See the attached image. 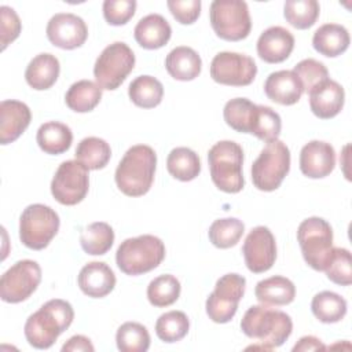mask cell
Listing matches in <instances>:
<instances>
[{
  "mask_svg": "<svg viewBox=\"0 0 352 352\" xmlns=\"http://www.w3.org/2000/svg\"><path fill=\"white\" fill-rule=\"evenodd\" d=\"M74 311L70 302L54 298L32 314L25 323V337L37 349L52 346L56 338L72 324Z\"/></svg>",
  "mask_w": 352,
  "mask_h": 352,
  "instance_id": "obj_1",
  "label": "cell"
},
{
  "mask_svg": "<svg viewBox=\"0 0 352 352\" xmlns=\"http://www.w3.org/2000/svg\"><path fill=\"white\" fill-rule=\"evenodd\" d=\"M157 154L147 144H135L126 150L116 169V184L128 197H140L151 188Z\"/></svg>",
  "mask_w": 352,
  "mask_h": 352,
  "instance_id": "obj_2",
  "label": "cell"
},
{
  "mask_svg": "<svg viewBox=\"0 0 352 352\" xmlns=\"http://www.w3.org/2000/svg\"><path fill=\"white\" fill-rule=\"evenodd\" d=\"M241 330L245 336L261 344L254 348L274 349L290 337L293 322L286 312L261 304L253 305L245 312L241 320Z\"/></svg>",
  "mask_w": 352,
  "mask_h": 352,
  "instance_id": "obj_3",
  "label": "cell"
},
{
  "mask_svg": "<svg viewBox=\"0 0 352 352\" xmlns=\"http://www.w3.org/2000/svg\"><path fill=\"white\" fill-rule=\"evenodd\" d=\"M210 177L214 186L228 194L239 192L243 186V150L232 140H220L208 153Z\"/></svg>",
  "mask_w": 352,
  "mask_h": 352,
  "instance_id": "obj_4",
  "label": "cell"
},
{
  "mask_svg": "<svg viewBox=\"0 0 352 352\" xmlns=\"http://www.w3.org/2000/svg\"><path fill=\"white\" fill-rule=\"evenodd\" d=\"M165 257L164 242L154 235L146 234L128 238L117 249L116 261L126 275H142L157 268Z\"/></svg>",
  "mask_w": 352,
  "mask_h": 352,
  "instance_id": "obj_5",
  "label": "cell"
},
{
  "mask_svg": "<svg viewBox=\"0 0 352 352\" xmlns=\"http://www.w3.org/2000/svg\"><path fill=\"white\" fill-rule=\"evenodd\" d=\"M297 241L305 263L316 271H324L333 252L331 226L322 217H308L297 228Z\"/></svg>",
  "mask_w": 352,
  "mask_h": 352,
  "instance_id": "obj_6",
  "label": "cell"
},
{
  "mask_svg": "<svg viewBox=\"0 0 352 352\" xmlns=\"http://www.w3.org/2000/svg\"><path fill=\"white\" fill-rule=\"evenodd\" d=\"M58 213L43 204L26 206L19 217L21 242L33 250H41L48 246L59 230Z\"/></svg>",
  "mask_w": 352,
  "mask_h": 352,
  "instance_id": "obj_7",
  "label": "cell"
},
{
  "mask_svg": "<svg viewBox=\"0 0 352 352\" xmlns=\"http://www.w3.org/2000/svg\"><path fill=\"white\" fill-rule=\"evenodd\" d=\"M209 19L214 33L227 41L243 40L252 29L249 8L242 0L212 1Z\"/></svg>",
  "mask_w": 352,
  "mask_h": 352,
  "instance_id": "obj_8",
  "label": "cell"
},
{
  "mask_svg": "<svg viewBox=\"0 0 352 352\" xmlns=\"http://www.w3.org/2000/svg\"><path fill=\"white\" fill-rule=\"evenodd\" d=\"M290 169V151L287 146L275 140L268 143L252 165V182L261 191H274L283 182Z\"/></svg>",
  "mask_w": 352,
  "mask_h": 352,
  "instance_id": "obj_9",
  "label": "cell"
},
{
  "mask_svg": "<svg viewBox=\"0 0 352 352\" xmlns=\"http://www.w3.org/2000/svg\"><path fill=\"white\" fill-rule=\"evenodd\" d=\"M135 54L128 44L116 41L107 45L98 56L94 66L96 84L102 89H117L133 70Z\"/></svg>",
  "mask_w": 352,
  "mask_h": 352,
  "instance_id": "obj_10",
  "label": "cell"
},
{
  "mask_svg": "<svg viewBox=\"0 0 352 352\" xmlns=\"http://www.w3.org/2000/svg\"><path fill=\"white\" fill-rule=\"evenodd\" d=\"M246 279L239 274L223 275L214 290L206 300V314L216 323L230 322L238 309V302L243 297Z\"/></svg>",
  "mask_w": 352,
  "mask_h": 352,
  "instance_id": "obj_11",
  "label": "cell"
},
{
  "mask_svg": "<svg viewBox=\"0 0 352 352\" xmlns=\"http://www.w3.org/2000/svg\"><path fill=\"white\" fill-rule=\"evenodd\" d=\"M89 188L88 169L77 160L62 162L51 182V194L62 205L80 204Z\"/></svg>",
  "mask_w": 352,
  "mask_h": 352,
  "instance_id": "obj_12",
  "label": "cell"
},
{
  "mask_svg": "<svg viewBox=\"0 0 352 352\" xmlns=\"http://www.w3.org/2000/svg\"><path fill=\"white\" fill-rule=\"evenodd\" d=\"M40 280V265L33 260H19L1 275L0 297L11 304L25 301L37 289Z\"/></svg>",
  "mask_w": 352,
  "mask_h": 352,
  "instance_id": "obj_13",
  "label": "cell"
},
{
  "mask_svg": "<svg viewBox=\"0 0 352 352\" xmlns=\"http://www.w3.org/2000/svg\"><path fill=\"white\" fill-rule=\"evenodd\" d=\"M257 74V66L253 58L223 51L214 55L210 63V77L223 85L245 87L249 85Z\"/></svg>",
  "mask_w": 352,
  "mask_h": 352,
  "instance_id": "obj_14",
  "label": "cell"
},
{
  "mask_svg": "<svg viewBox=\"0 0 352 352\" xmlns=\"http://www.w3.org/2000/svg\"><path fill=\"white\" fill-rule=\"evenodd\" d=\"M242 253L249 271L261 274L268 271L276 260L275 236L268 227L257 226L246 236Z\"/></svg>",
  "mask_w": 352,
  "mask_h": 352,
  "instance_id": "obj_15",
  "label": "cell"
},
{
  "mask_svg": "<svg viewBox=\"0 0 352 352\" xmlns=\"http://www.w3.org/2000/svg\"><path fill=\"white\" fill-rule=\"evenodd\" d=\"M45 32L48 40L62 50L78 48L88 37V28L84 19L70 12H59L51 16Z\"/></svg>",
  "mask_w": 352,
  "mask_h": 352,
  "instance_id": "obj_16",
  "label": "cell"
},
{
  "mask_svg": "<svg viewBox=\"0 0 352 352\" xmlns=\"http://www.w3.org/2000/svg\"><path fill=\"white\" fill-rule=\"evenodd\" d=\"M336 166V151L333 146L322 140L308 142L300 153V169L311 179L329 176Z\"/></svg>",
  "mask_w": 352,
  "mask_h": 352,
  "instance_id": "obj_17",
  "label": "cell"
},
{
  "mask_svg": "<svg viewBox=\"0 0 352 352\" xmlns=\"http://www.w3.org/2000/svg\"><path fill=\"white\" fill-rule=\"evenodd\" d=\"M309 107L312 113L322 118L329 120L336 117L344 107L345 92L344 88L334 80L327 78L315 85L309 92Z\"/></svg>",
  "mask_w": 352,
  "mask_h": 352,
  "instance_id": "obj_18",
  "label": "cell"
},
{
  "mask_svg": "<svg viewBox=\"0 0 352 352\" xmlns=\"http://www.w3.org/2000/svg\"><path fill=\"white\" fill-rule=\"evenodd\" d=\"M32 113L28 104L7 99L0 103V143L8 144L16 140L29 126Z\"/></svg>",
  "mask_w": 352,
  "mask_h": 352,
  "instance_id": "obj_19",
  "label": "cell"
},
{
  "mask_svg": "<svg viewBox=\"0 0 352 352\" xmlns=\"http://www.w3.org/2000/svg\"><path fill=\"white\" fill-rule=\"evenodd\" d=\"M294 48L293 34L282 26L265 29L257 40V54L267 63H280Z\"/></svg>",
  "mask_w": 352,
  "mask_h": 352,
  "instance_id": "obj_20",
  "label": "cell"
},
{
  "mask_svg": "<svg viewBox=\"0 0 352 352\" xmlns=\"http://www.w3.org/2000/svg\"><path fill=\"white\" fill-rule=\"evenodd\" d=\"M77 282L85 296L102 298L114 289L116 275L106 263L91 261L81 268Z\"/></svg>",
  "mask_w": 352,
  "mask_h": 352,
  "instance_id": "obj_21",
  "label": "cell"
},
{
  "mask_svg": "<svg viewBox=\"0 0 352 352\" xmlns=\"http://www.w3.org/2000/svg\"><path fill=\"white\" fill-rule=\"evenodd\" d=\"M264 92L268 99L283 106L297 103L304 88L293 70H279L271 73L264 82Z\"/></svg>",
  "mask_w": 352,
  "mask_h": 352,
  "instance_id": "obj_22",
  "label": "cell"
},
{
  "mask_svg": "<svg viewBox=\"0 0 352 352\" xmlns=\"http://www.w3.org/2000/svg\"><path fill=\"white\" fill-rule=\"evenodd\" d=\"M133 34L140 47L146 50H158L169 41L172 28L162 15L148 14L136 23Z\"/></svg>",
  "mask_w": 352,
  "mask_h": 352,
  "instance_id": "obj_23",
  "label": "cell"
},
{
  "mask_svg": "<svg viewBox=\"0 0 352 352\" xmlns=\"http://www.w3.org/2000/svg\"><path fill=\"white\" fill-rule=\"evenodd\" d=\"M60 72V65L59 60L55 55L43 52L36 55L28 65L25 70V78L26 82L37 91H44L51 88Z\"/></svg>",
  "mask_w": 352,
  "mask_h": 352,
  "instance_id": "obj_24",
  "label": "cell"
},
{
  "mask_svg": "<svg viewBox=\"0 0 352 352\" xmlns=\"http://www.w3.org/2000/svg\"><path fill=\"white\" fill-rule=\"evenodd\" d=\"M165 67L175 80L191 81L199 76L202 60L195 50L180 45L166 55Z\"/></svg>",
  "mask_w": 352,
  "mask_h": 352,
  "instance_id": "obj_25",
  "label": "cell"
},
{
  "mask_svg": "<svg viewBox=\"0 0 352 352\" xmlns=\"http://www.w3.org/2000/svg\"><path fill=\"white\" fill-rule=\"evenodd\" d=\"M254 294L263 305L280 307L287 305L294 300L296 287L290 279L275 275L257 282Z\"/></svg>",
  "mask_w": 352,
  "mask_h": 352,
  "instance_id": "obj_26",
  "label": "cell"
},
{
  "mask_svg": "<svg viewBox=\"0 0 352 352\" xmlns=\"http://www.w3.org/2000/svg\"><path fill=\"white\" fill-rule=\"evenodd\" d=\"M349 33L348 30L338 23H324L312 37L314 48L324 56L334 58L345 52L349 47Z\"/></svg>",
  "mask_w": 352,
  "mask_h": 352,
  "instance_id": "obj_27",
  "label": "cell"
},
{
  "mask_svg": "<svg viewBox=\"0 0 352 352\" xmlns=\"http://www.w3.org/2000/svg\"><path fill=\"white\" fill-rule=\"evenodd\" d=\"M36 140L38 147L51 155H58L67 151L73 142L72 129L59 121H48L37 129Z\"/></svg>",
  "mask_w": 352,
  "mask_h": 352,
  "instance_id": "obj_28",
  "label": "cell"
},
{
  "mask_svg": "<svg viewBox=\"0 0 352 352\" xmlns=\"http://www.w3.org/2000/svg\"><path fill=\"white\" fill-rule=\"evenodd\" d=\"M102 99V88L91 80H80L70 85L65 95L67 107L76 113L94 110Z\"/></svg>",
  "mask_w": 352,
  "mask_h": 352,
  "instance_id": "obj_29",
  "label": "cell"
},
{
  "mask_svg": "<svg viewBox=\"0 0 352 352\" xmlns=\"http://www.w3.org/2000/svg\"><path fill=\"white\" fill-rule=\"evenodd\" d=\"M168 172L180 182L194 180L201 172L198 154L188 147L173 148L166 158Z\"/></svg>",
  "mask_w": 352,
  "mask_h": 352,
  "instance_id": "obj_30",
  "label": "cell"
},
{
  "mask_svg": "<svg viewBox=\"0 0 352 352\" xmlns=\"http://www.w3.org/2000/svg\"><path fill=\"white\" fill-rule=\"evenodd\" d=\"M74 155L76 160L81 162L88 170H96L107 165L111 157V148L106 140L96 136H89L84 138L77 144Z\"/></svg>",
  "mask_w": 352,
  "mask_h": 352,
  "instance_id": "obj_31",
  "label": "cell"
},
{
  "mask_svg": "<svg viewBox=\"0 0 352 352\" xmlns=\"http://www.w3.org/2000/svg\"><path fill=\"white\" fill-rule=\"evenodd\" d=\"M128 95L132 103L138 107L153 109L161 103L164 87L155 77L139 76L129 84Z\"/></svg>",
  "mask_w": 352,
  "mask_h": 352,
  "instance_id": "obj_32",
  "label": "cell"
},
{
  "mask_svg": "<svg viewBox=\"0 0 352 352\" xmlns=\"http://www.w3.org/2000/svg\"><path fill=\"white\" fill-rule=\"evenodd\" d=\"M114 242V231L104 221L91 223L84 228L80 236L81 248L85 253L100 256L110 250Z\"/></svg>",
  "mask_w": 352,
  "mask_h": 352,
  "instance_id": "obj_33",
  "label": "cell"
},
{
  "mask_svg": "<svg viewBox=\"0 0 352 352\" xmlns=\"http://www.w3.org/2000/svg\"><path fill=\"white\" fill-rule=\"evenodd\" d=\"M312 314L322 323H337L346 314V301L334 292H320L311 302Z\"/></svg>",
  "mask_w": 352,
  "mask_h": 352,
  "instance_id": "obj_34",
  "label": "cell"
},
{
  "mask_svg": "<svg viewBox=\"0 0 352 352\" xmlns=\"http://www.w3.org/2000/svg\"><path fill=\"white\" fill-rule=\"evenodd\" d=\"M257 104L246 98H235L226 103L223 110L224 121L236 132L250 133Z\"/></svg>",
  "mask_w": 352,
  "mask_h": 352,
  "instance_id": "obj_35",
  "label": "cell"
},
{
  "mask_svg": "<svg viewBox=\"0 0 352 352\" xmlns=\"http://www.w3.org/2000/svg\"><path fill=\"white\" fill-rule=\"evenodd\" d=\"M245 232V226L239 219L226 217L214 220L208 231L210 242L219 249L235 246Z\"/></svg>",
  "mask_w": 352,
  "mask_h": 352,
  "instance_id": "obj_36",
  "label": "cell"
},
{
  "mask_svg": "<svg viewBox=\"0 0 352 352\" xmlns=\"http://www.w3.org/2000/svg\"><path fill=\"white\" fill-rule=\"evenodd\" d=\"M319 12L316 0H287L283 6L285 19L296 29H308L315 25Z\"/></svg>",
  "mask_w": 352,
  "mask_h": 352,
  "instance_id": "obj_37",
  "label": "cell"
},
{
  "mask_svg": "<svg viewBox=\"0 0 352 352\" xmlns=\"http://www.w3.org/2000/svg\"><path fill=\"white\" fill-rule=\"evenodd\" d=\"M180 282L176 276L165 274L154 278L147 286V298L151 305L162 308L169 307L180 296Z\"/></svg>",
  "mask_w": 352,
  "mask_h": 352,
  "instance_id": "obj_38",
  "label": "cell"
},
{
  "mask_svg": "<svg viewBox=\"0 0 352 352\" xmlns=\"http://www.w3.org/2000/svg\"><path fill=\"white\" fill-rule=\"evenodd\" d=\"M116 342L121 352H146L150 346V334L143 324L125 322L117 330Z\"/></svg>",
  "mask_w": 352,
  "mask_h": 352,
  "instance_id": "obj_39",
  "label": "cell"
},
{
  "mask_svg": "<svg viewBox=\"0 0 352 352\" xmlns=\"http://www.w3.org/2000/svg\"><path fill=\"white\" fill-rule=\"evenodd\" d=\"M280 128L282 120L279 114L268 106L257 104L250 133L265 143H271L278 140V136L280 135Z\"/></svg>",
  "mask_w": 352,
  "mask_h": 352,
  "instance_id": "obj_40",
  "label": "cell"
},
{
  "mask_svg": "<svg viewBox=\"0 0 352 352\" xmlns=\"http://www.w3.org/2000/svg\"><path fill=\"white\" fill-rule=\"evenodd\" d=\"M190 329V320L182 311L162 314L155 322V333L164 342H176L184 338Z\"/></svg>",
  "mask_w": 352,
  "mask_h": 352,
  "instance_id": "obj_41",
  "label": "cell"
},
{
  "mask_svg": "<svg viewBox=\"0 0 352 352\" xmlns=\"http://www.w3.org/2000/svg\"><path fill=\"white\" fill-rule=\"evenodd\" d=\"M324 272L331 282L340 286H349L352 283V258L349 250L344 248H333Z\"/></svg>",
  "mask_w": 352,
  "mask_h": 352,
  "instance_id": "obj_42",
  "label": "cell"
},
{
  "mask_svg": "<svg viewBox=\"0 0 352 352\" xmlns=\"http://www.w3.org/2000/svg\"><path fill=\"white\" fill-rule=\"evenodd\" d=\"M293 72L298 77L304 91H307V92H309L319 82L329 78L327 67L322 62L312 59V58L302 59L301 62H298L294 66Z\"/></svg>",
  "mask_w": 352,
  "mask_h": 352,
  "instance_id": "obj_43",
  "label": "cell"
},
{
  "mask_svg": "<svg viewBox=\"0 0 352 352\" xmlns=\"http://www.w3.org/2000/svg\"><path fill=\"white\" fill-rule=\"evenodd\" d=\"M136 11L135 0H104L103 16L113 26L125 25Z\"/></svg>",
  "mask_w": 352,
  "mask_h": 352,
  "instance_id": "obj_44",
  "label": "cell"
},
{
  "mask_svg": "<svg viewBox=\"0 0 352 352\" xmlns=\"http://www.w3.org/2000/svg\"><path fill=\"white\" fill-rule=\"evenodd\" d=\"M0 21L1 50H6V47L19 36L22 25L18 14L8 6L0 7Z\"/></svg>",
  "mask_w": 352,
  "mask_h": 352,
  "instance_id": "obj_45",
  "label": "cell"
},
{
  "mask_svg": "<svg viewBox=\"0 0 352 352\" xmlns=\"http://www.w3.org/2000/svg\"><path fill=\"white\" fill-rule=\"evenodd\" d=\"M166 6L182 25L194 23L201 14V0H168Z\"/></svg>",
  "mask_w": 352,
  "mask_h": 352,
  "instance_id": "obj_46",
  "label": "cell"
},
{
  "mask_svg": "<svg viewBox=\"0 0 352 352\" xmlns=\"http://www.w3.org/2000/svg\"><path fill=\"white\" fill-rule=\"evenodd\" d=\"M62 351L63 352H78V351H82V352H94L95 348L91 342V340L85 336H73L70 337L62 346Z\"/></svg>",
  "mask_w": 352,
  "mask_h": 352,
  "instance_id": "obj_47",
  "label": "cell"
},
{
  "mask_svg": "<svg viewBox=\"0 0 352 352\" xmlns=\"http://www.w3.org/2000/svg\"><path fill=\"white\" fill-rule=\"evenodd\" d=\"M326 346L322 344V341L314 336H305L301 337L300 341L293 346V352H307V351H323Z\"/></svg>",
  "mask_w": 352,
  "mask_h": 352,
  "instance_id": "obj_48",
  "label": "cell"
}]
</instances>
